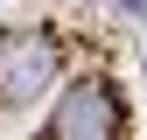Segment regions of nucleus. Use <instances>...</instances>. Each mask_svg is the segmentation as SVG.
<instances>
[{
  "label": "nucleus",
  "mask_w": 147,
  "mask_h": 140,
  "mask_svg": "<svg viewBox=\"0 0 147 140\" xmlns=\"http://www.w3.org/2000/svg\"><path fill=\"white\" fill-rule=\"evenodd\" d=\"M119 133H126V105H119L112 84L84 77V84H70V91L56 98L49 140H119Z\"/></svg>",
  "instance_id": "nucleus-1"
}]
</instances>
